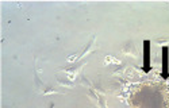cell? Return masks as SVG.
Returning a JSON list of instances; mask_svg holds the SVG:
<instances>
[{
    "mask_svg": "<svg viewBox=\"0 0 169 108\" xmlns=\"http://www.w3.org/2000/svg\"><path fill=\"white\" fill-rule=\"evenodd\" d=\"M91 96H92V99H93V100H96V99H97V96H96V95H95V93L92 92V91H91ZM96 104H97L99 107H100V108H106V106H104V104H102V103L99 101V100L96 101Z\"/></svg>",
    "mask_w": 169,
    "mask_h": 108,
    "instance_id": "obj_5",
    "label": "cell"
},
{
    "mask_svg": "<svg viewBox=\"0 0 169 108\" xmlns=\"http://www.w3.org/2000/svg\"><path fill=\"white\" fill-rule=\"evenodd\" d=\"M164 72H162V76L164 77H168V47H164Z\"/></svg>",
    "mask_w": 169,
    "mask_h": 108,
    "instance_id": "obj_3",
    "label": "cell"
},
{
    "mask_svg": "<svg viewBox=\"0 0 169 108\" xmlns=\"http://www.w3.org/2000/svg\"><path fill=\"white\" fill-rule=\"evenodd\" d=\"M95 41H96V37H93L92 41H91V42L88 43V46H87V47L84 49V50H83V53H81L79 57H77V60H80V58H83L84 56H87V54H88L91 50H92V49L95 47Z\"/></svg>",
    "mask_w": 169,
    "mask_h": 108,
    "instance_id": "obj_2",
    "label": "cell"
},
{
    "mask_svg": "<svg viewBox=\"0 0 169 108\" xmlns=\"http://www.w3.org/2000/svg\"><path fill=\"white\" fill-rule=\"evenodd\" d=\"M104 62H106V64L111 62V64H117V65L121 64V61H119V60H117V58H114V57H110V56H107V57L104 58Z\"/></svg>",
    "mask_w": 169,
    "mask_h": 108,
    "instance_id": "obj_4",
    "label": "cell"
},
{
    "mask_svg": "<svg viewBox=\"0 0 169 108\" xmlns=\"http://www.w3.org/2000/svg\"><path fill=\"white\" fill-rule=\"evenodd\" d=\"M145 72H149L150 70V64H149V52H150V42L149 41H145Z\"/></svg>",
    "mask_w": 169,
    "mask_h": 108,
    "instance_id": "obj_1",
    "label": "cell"
}]
</instances>
